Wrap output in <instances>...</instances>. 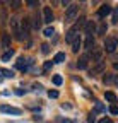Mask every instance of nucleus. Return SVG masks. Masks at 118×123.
I'll return each instance as SVG.
<instances>
[{
	"label": "nucleus",
	"mask_w": 118,
	"mask_h": 123,
	"mask_svg": "<svg viewBox=\"0 0 118 123\" xmlns=\"http://www.w3.org/2000/svg\"><path fill=\"white\" fill-rule=\"evenodd\" d=\"M27 5H29V7H36L38 2H34V0H27Z\"/></svg>",
	"instance_id": "72a5a7b5"
},
{
	"label": "nucleus",
	"mask_w": 118,
	"mask_h": 123,
	"mask_svg": "<svg viewBox=\"0 0 118 123\" xmlns=\"http://www.w3.org/2000/svg\"><path fill=\"white\" fill-rule=\"evenodd\" d=\"M12 56H14V50H9V51H5V53L2 55V62H9Z\"/></svg>",
	"instance_id": "412c9836"
},
{
	"label": "nucleus",
	"mask_w": 118,
	"mask_h": 123,
	"mask_svg": "<svg viewBox=\"0 0 118 123\" xmlns=\"http://www.w3.org/2000/svg\"><path fill=\"white\" fill-rule=\"evenodd\" d=\"M105 68H106V63H105V62H98V63L91 68L89 75H91V77H96V75H99V74L105 72Z\"/></svg>",
	"instance_id": "423d86ee"
},
{
	"label": "nucleus",
	"mask_w": 118,
	"mask_h": 123,
	"mask_svg": "<svg viewBox=\"0 0 118 123\" xmlns=\"http://www.w3.org/2000/svg\"><path fill=\"white\" fill-rule=\"evenodd\" d=\"M0 75L5 77V79H12V77H14V72H12V70H7V68H0Z\"/></svg>",
	"instance_id": "a211bd4d"
},
{
	"label": "nucleus",
	"mask_w": 118,
	"mask_h": 123,
	"mask_svg": "<svg viewBox=\"0 0 118 123\" xmlns=\"http://www.w3.org/2000/svg\"><path fill=\"white\" fill-rule=\"evenodd\" d=\"M48 96H50L51 99H56V98H58V91H55V89H53V91H48Z\"/></svg>",
	"instance_id": "c756f323"
},
{
	"label": "nucleus",
	"mask_w": 118,
	"mask_h": 123,
	"mask_svg": "<svg viewBox=\"0 0 118 123\" xmlns=\"http://www.w3.org/2000/svg\"><path fill=\"white\" fill-rule=\"evenodd\" d=\"M53 21V12L50 7H45L43 9V22H46V24H51Z\"/></svg>",
	"instance_id": "9d476101"
},
{
	"label": "nucleus",
	"mask_w": 118,
	"mask_h": 123,
	"mask_svg": "<svg viewBox=\"0 0 118 123\" xmlns=\"http://www.w3.org/2000/svg\"><path fill=\"white\" fill-rule=\"evenodd\" d=\"M0 113H7V115H16V116H19V115L22 113V110L14 108V106H9V104H0Z\"/></svg>",
	"instance_id": "20e7f679"
},
{
	"label": "nucleus",
	"mask_w": 118,
	"mask_h": 123,
	"mask_svg": "<svg viewBox=\"0 0 118 123\" xmlns=\"http://www.w3.org/2000/svg\"><path fill=\"white\" fill-rule=\"evenodd\" d=\"M111 22L113 24H118V7L113 9V17H111Z\"/></svg>",
	"instance_id": "bb28decb"
},
{
	"label": "nucleus",
	"mask_w": 118,
	"mask_h": 123,
	"mask_svg": "<svg viewBox=\"0 0 118 123\" xmlns=\"http://www.w3.org/2000/svg\"><path fill=\"white\" fill-rule=\"evenodd\" d=\"M87 121H89V123H94V121H96V115H94V113H89V118H87Z\"/></svg>",
	"instance_id": "2f4dec72"
},
{
	"label": "nucleus",
	"mask_w": 118,
	"mask_h": 123,
	"mask_svg": "<svg viewBox=\"0 0 118 123\" xmlns=\"http://www.w3.org/2000/svg\"><path fill=\"white\" fill-rule=\"evenodd\" d=\"M94 31H96V24H94V21H87L86 26H84V33H86V36H93Z\"/></svg>",
	"instance_id": "9b49d317"
},
{
	"label": "nucleus",
	"mask_w": 118,
	"mask_h": 123,
	"mask_svg": "<svg viewBox=\"0 0 118 123\" xmlns=\"http://www.w3.org/2000/svg\"><path fill=\"white\" fill-rule=\"evenodd\" d=\"M86 22H87V21H86V17H84V15H81V17L77 19V24H75V26H77L79 29H84V26H86Z\"/></svg>",
	"instance_id": "b1692460"
},
{
	"label": "nucleus",
	"mask_w": 118,
	"mask_h": 123,
	"mask_svg": "<svg viewBox=\"0 0 118 123\" xmlns=\"http://www.w3.org/2000/svg\"><path fill=\"white\" fill-rule=\"evenodd\" d=\"M33 26H34V29H39L41 27V17H39V14H34L33 15Z\"/></svg>",
	"instance_id": "6ab92c4d"
},
{
	"label": "nucleus",
	"mask_w": 118,
	"mask_h": 123,
	"mask_svg": "<svg viewBox=\"0 0 118 123\" xmlns=\"http://www.w3.org/2000/svg\"><path fill=\"white\" fill-rule=\"evenodd\" d=\"M77 14H79V7H77L75 4H72V5L67 9V12H65V22H72V21H75Z\"/></svg>",
	"instance_id": "f257e3e1"
},
{
	"label": "nucleus",
	"mask_w": 118,
	"mask_h": 123,
	"mask_svg": "<svg viewBox=\"0 0 118 123\" xmlns=\"http://www.w3.org/2000/svg\"><path fill=\"white\" fill-rule=\"evenodd\" d=\"M113 67H115V70H118V62H115V63H113Z\"/></svg>",
	"instance_id": "4c0bfd02"
},
{
	"label": "nucleus",
	"mask_w": 118,
	"mask_h": 123,
	"mask_svg": "<svg viewBox=\"0 0 118 123\" xmlns=\"http://www.w3.org/2000/svg\"><path fill=\"white\" fill-rule=\"evenodd\" d=\"M81 44H82V41H81V38H77L75 41L72 43V51H74V53H77L79 48H81Z\"/></svg>",
	"instance_id": "aec40b11"
},
{
	"label": "nucleus",
	"mask_w": 118,
	"mask_h": 123,
	"mask_svg": "<svg viewBox=\"0 0 118 123\" xmlns=\"http://www.w3.org/2000/svg\"><path fill=\"white\" fill-rule=\"evenodd\" d=\"M2 46L4 48H7V51L10 50V34H2Z\"/></svg>",
	"instance_id": "2eb2a0df"
},
{
	"label": "nucleus",
	"mask_w": 118,
	"mask_h": 123,
	"mask_svg": "<svg viewBox=\"0 0 118 123\" xmlns=\"http://www.w3.org/2000/svg\"><path fill=\"white\" fill-rule=\"evenodd\" d=\"M24 92H26V91H22V89H17V91H16V94H17V96H22Z\"/></svg>",
	"instance_id": "e433bc0d"
},
{
	"label": "nucleus",
	"mask_w": 118,
	"mask_h": 123,
	"mask_svg": "<svg viewBox=\"0 0 118 123\" xmlns=\"http://www.w3.org/2000/svg\"><path fill=\"white\" fill-rule=\"evenodd\" d=\"M105 110H106V108H105V104H103V103H96V106H94V115H96V113H103Z\"/></svg>",
	"instance_id": "5701e85b"
},
{
	"label": "nucleus",
	"mask_w": 118,
	"mask_h": 123,
	"mask_svg": "<svg viewBox=\"0 0 118 123\" xmlns=\"http://www.w3.org/2000/svg\"><path fill=\"white\" fill-rule=\"evenodd\" d=\"M113 12V9H111V5L110 4H105V5H101L99 9H98V15L103 19V17H106V15H110Z\"/></svg>",
	"instance_id": "1a4fd4ad"
},
{
	"label": "nucleus",
	"mask_w": 118,
	"mask_h": 123,
	"mask_svg": "<svg viewBox=\"0 0 118 123\" xmlns=\"http://www.w3.org/2000/svg\"><path fill=\"white\" fill-rule=\"evenodd\" d=\"M16 68H19V70H22V72H26L29 67H27V60L24 58V56H21V58H17V62H16Z\"/></svg>",
	"instance_id": "ddd939ff"
},
{
	"label": "nucleus",
	"mask_w": 118,
	"mask_h": 123,
	"mask_svg": "<svg viewBox=\"0 0 118 123\" xmlns=\"http://www.w3.org/2000/svg\"><path fill=\"white\" fill-rule=\"evenodd\" d=\"M19 7H21V2H17V0L12 2V9H19Z\"/></svg>",
	"instance_id": "f704fd0d"
},
{
	"label": "nucleus",
	"mask_w": 118,
	"mask_h": 123,
	"mask_svg": "<svg viewBox=\"0 0 118 123\" xmlns=\"http://www.w3.org/2000/svg\"><path fill=\"white\" fill-rule=\"evenodd\" d=\"M96 31H98V34H101V36H103V34H106V31H108V26H106V22H103V24H101V26H99Z\"/></svg>",
	"instance_id": "4be33fe9"
},
{
	"label": "nucleus",
	"mask_w": 118,
	"mask_h": 123,
	"mask_svg": "<svg viewBox=\"0 0 118 123\" xmlns=\"http://www.w3.org/2000/svg\"><path fill=\"white\" fill-rule=\"evenodd\" d=\"M29 29H31V21H29V17H24V19H22V29H21L22 39H26V38L29 36Z\"/></svg>",
	"instance_id": "6e6552de"
},
{
	"label": "nucleus",
	"mask_w": 118,
	"mask_h": 123,
	"mask_svg": "<svg viewBox=\"0 0 118 123\" xmlns=\"http://www.w3.org/2000/svg\"><path fill=\"white\" fill-rule=\"evenodd\" d=\"M105 98H106V101H110L111 104H115V103L118 101V98L113 94V92H110V91H108V92H105Z\"/></svg>",
	"instance_id": "f3484780"
},
{
	"label": "nucleus",
	"mask_w": 118,
	"mask_h": 123,
	"mask_svg": "<svg viewBox=\"0 0 118 123\" xmlns=\"http://www.w3.org/2000/svg\"><path fill=\"white\" fill-rule=\"evenodd\" d=\"M79 31H81V29H79L77 26H72V27H70V29L67 31L65 41H67V43H74V41H75V39L79 38V36H77V33H79Z\"/></svg>",
	"instance_id": "39448f33"
},
{
	"label": "nucleus",
	"mask_w": 118,
	"mask_h": 123,
	"mask_svg": "<svg viewBox=\"0 0 118 123\" xmlns=\"http://www.w3.org/2000/svg\"><path fill=\"white\" fill-rule=\"evenodd\" d=\"M87 62H89V55H81L79 60H77V67L81 70H86L87 68Z\"/></svg>",
	"instance_id": "f8f14e48"
},
{
	"label": "nucleus",
	"mask_w": 118,
	"mask_h": 123,
	"mask_svg": "<svg viewBox=\"0 0 118 123\" xmlns=\"http://www.w3.org/2000/svg\"><path fill=\"white\" fill-rule=\"evenodd\" d=\"M89 58H93L96 63L98 62H103V50L98 48V46H94V48L91 50V53H89Z\"/></svg>",
	"instance_id": "0eeeda50"
},
{
	"label": "nucleus",
	"mask_w": 118,
	"mask_h": 123,
	"mask_svg": "<svg viewBox=\"0 0 118 123\" xmlns=\"http://www.w3.org/2000/svg\"><path fill=\"white\" fill-rule=\"evenodd\" d=\"M51 34H55V29H53V27H46V29H45V36L50 38Z\"/></svg>",
	"instance_id": "c85d7f7f"
},
{
	"label": "nucleus",
	"mask_w": 118,
	"mask_h": 123,
	"mask_svg": "<svg viewBox=\"0 0 118 123\" xmlns=\"http://www.w3.org/2000/svg\"><path fill=\"white\" fill-rule=\"evenodd\" d=\"M94 46H96L94 38H93V36H87V38H86V41H84V48H86V50H93Z\"/></svg>",
	"instance_id": "4468645a"
},
{
	"label": "nucleus",
	"mask_w": 118,
	"mask_h": 123,
	"mask_svg": "<svg viewBox=\"0 0 118 123\" xmlns=\"http://www.w3.org/2000/svg\"><path fill=\"white\" fill-rule=\"evenodd\" d=\"M115 84L118 86V75H115Z\"/></svg>",
	"instance_id": "58836bf2"
},
{
	"label": "nucleus",
	"mask_w": 118,
	"mask_h": 123,
	"mask_svg": "<svg viewBox=\"0 0 118 123\" xmlns=\"http://www.w3.org/2000/svg\"><path fill=\"white\" fill-rule=\"evenodd\" d=\"M51 65H53V62H46V63H45V67H43V68H45V70H50V68H51Z\"/></svg>",
	"instance_id": "473e14b6"
},
{
	"label": "nucleus",
	"mask_w": 118,
	"mask_h": 123,
	"mask_svg": "<svg viewBox=\"0 0 118 123\" xmlns=\"http://www.w3.org/2000/svg\"><path fill=\"white\" fill-rule=\"evenodd\" d=\"M110 113H111V115H118V106H116V104H111V106H110Z\"/></svg>",
	"instance_id": "7c9ffc66"
},
{
	"label": "nucleus",
	"mask_w": 118,
	"mask_h": 123,
	"mask_svg": "<svg viewBox=\"0 0 118 123\" xmlns=\"http://www.w3.org/2000/svg\"><path fill=\"white\" fill-rule=\"evenodd\" d=\"M116 44H118V39H116L115 36H110V38L105 39V50H106L108 53H113V51L116 50Z\"/></svg>",
	"instance_id": "7ed1b4c3"
},
{
	"label": "nucleus",
	"mask_w": 118,
	"mask_h": 123,
	"mask_svg": "<svg viewBox=\"0 0 118 123\" xmlns=\"http://www.w3.org/2000/svg\"><path fill=\"white\" fill-rule=\"evenodd\" d=\"M99 123H113L110 118H103V120H99Z\"/></svg>",
	"instance_id": "c9c22d12"
},
{
	"label": "nucleus",
	"mask_w": 118,
	"mask_h": 123,
	"mask_svg": "<svg viewBox=\"0 0 118 123\" xmlns=\"http://www.w3.org/2000/svg\"><path fill=\"white\" fill-rule=\"evenodd\" d=\"M63 62H65V53H56L55 55V58H53V63H63Z\"/></svg>",
	"instance_id": "dca6fc26"
},
{
	"label": "nucleus",
	"mask_w": 118,
	"mask_h": 123,
	"mask_svg": "<svg viewBox=\"0 0 118 123\" xmlns=\"http://www.w3.org/2000/svg\"><path fill=\"white\" fill-rule=\"evenodd\" d=\"M53 84L55 86H62V82H63V79H62V75H53Z\"/></svg>",
	"instance_id": "a878e982"
},
{
	"label": "nucleus",
	"mask_w": 118,
	"mask_h": 123,
	"mask_svg": "<svg viewBox=\"0 0 118 123\" xmlns=\"http://www.w3.org/2000/svg\"><path fill=\"white\" fill-rule=\"evenodd\" d=\"M103 82H105V84H111V82H115V75L106 74L105 77H103Z\"/></svg>",
	"instance_id": "393cba45"
},
{
	"label": "nucleus",
	"mask_w": 118,
	"mask_h": 123,
	"mask_svg": "<svg viewBox=\"0 0 118 123\" xmlns=\"http://www.w3.org/2000/svg\"><path fill=\"white\" fill-rule=\"evenodd\" d=\"M41 51L45 53V55H48V53H50V44H48V43H43V44H41Z\"/></svg>",
	"instance_id": "cd10ccee"
},
{
	"label": "nucleus",
	"mask_w": 118,
	"mask_h": 123,
	"mask_svg": "<svg viewBox=\"0 0 118 123\" xmlns=\"http://www.w3.org/2000/svg\"><path fill=\"white\" fill-rule=\"evenodd\" d=\"M10 27H12V33L16 36V39H22V33H21V27H19V19L17 17H10Z\"/></svg>",
	"instance_id": "f03ea898"
},
{
	"label": "nucleus",
	"mask_w": 118,
	"mask_h": 123,
	"mask_svg": "<svg viewBox=\"0 0 118 123\" xmlns=\"http://www.w3.org/2000/svg\"><path fill=\"white\" fill-rule=\"evenodd\" d=\"M63 123H74L72 120H63Z\"/></svg>",
	"instance_id": "ea45409f"
}]
</instances>
